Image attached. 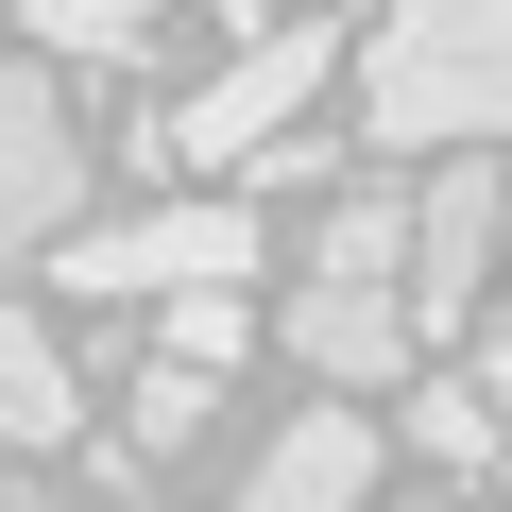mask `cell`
Listing matches in <instances>:
<instances>
[{"label": "cell", "mask_w": 512, "mask_h": 512, "mask_svg": "<svg viewBox=\"0 0 512 512\" xmlns=\"http://www.w3.org/2000/svg\"><path fill=\"white\" fill-rule=\"evenodd\" d=\"M359 137L376 154H478V137H512V0H376Z\"/></svg>", "instance_id": "obj_1"}, {"label": "cell", "mask_w": 512, "mask_h": 512, "mask_svg": "<svg viewBox=\"0 0 512 512\" xmlns=\"http://www.w3.org/2000/svg\"><path fill=\"white\" fill-rule=\"evenodd\" d=\"M325 69H342V18H308V0H291V18H274V35H239V69H222V86H188L137 154H154V171H256V154L325 103Z\"/></svg>", "instance_id": "obj_2"}, {"label": "cell", "mask_w": 512, "mask_h": 512, "mask_svg": "<svg viewBox=\"0 0 512 512\" xmlns=\"http://www.w3.org/2000/svg\"><path fill=\"white\" fill-rule=\"evenodd\" d=\"M256 274V205L188 188V205H137V222H69L52 239V291L86 308H154V291H239Z\"/></svg>", "instance_id": "obj_3"}, {"label": "cell", "mask_w": 512, "mask_h": 512, "mask_svg": "<svg viewBox=\"0 0 512 512\" xmlns=\"http://www.w3.org/2000/svg\"><path fill=\"white\" fill-rule=\"evenodd\" d=\"M69 222H86V120H69L52 52H0V274L52 256Z\"/></svg>", "instance_id": "obj_4"}, {"label": "cell", "mask_w": 512, "mask_h": 512, "mask_svg": "<svg viewBox=\"0 0 512 512\" xmlns=\"http://www.w3.org/2000/svg\"><path fill=\"white\" fill-rule=\"evenodd\" d=\"M495 256H512V171L495 154H427V188H410V325L427 342L495 291Z\"/></svg>", "instance_id": "obj_5"}, {"label": "cell", "mask_w": 512, "mask_h": 512, "mask_svg": "<svg viewBox=\"0 0 512 512\" xmlns=\"http://www.w3.org/2000/svg\"><path fill=\"white\" fill-rule=\"evenodd\" d=\"M274 342H291V376H325V393H410V376H427V325H410V291H376V274H291Z\"/></svg>", "instance_id": "obj_6"}, {"label": "cell", "mask_w": 512, "mask_h": 512, "mask_svg": "<svg viewBox=\"0 0 512 512\" xmlns=\"http://www.w3.org/2000/svg\"><path fill=\"white\" fill-rule=\"evenodd\" d=\"M359 495H376V427H359V410H291L222 512H359Z\"/></svg>", "instance_id": "obj_7"}, {"label": "cell", "mask_w": 512, "mask_h": 512, "mask_svg": "<svg viewBox=\"0 0 512 512\" xmlns=\"http://www.w3.org/2000/svg\"><path fill=\"white\" fill-rule=\"evenodd\" d=\"M69 359H52V325L35 308H0V461H35V444H69Z\"/></svg>", "instance_id": "obj_8"}, {"label": "cell", "mask_w": 512, "mask_h": 512, "mask_svg": "<svg viewBox=\"0 0 512 512\" xmlns=\"http://www.w3.org/2000/svg\"><path fill=\"white\" fill-rule=\"evenodd\" d=\"M18 35H35L52 69H137V52H154V0H18Z\"/></svg>", "instance_id": "obj_9"}, {"label": "cell", "mask_w": 512, "mask_h": 512, "mask_svg": "<svg viewBox=\"0 0 512 512\" xmlns=\"http://www.w3.org/2000/svg\"><path fill=\"white\" fill-rule=\"evenodd\" d=\"M308 274H376V291H410V188H342L325 239H308Z\"/></svg>", "instance_id": "obj_10"}, {"label": "cell", "mask_w": 512, "mask_h": 512, "mask_svg": "<svg viewBox=\"0 0 512 512\" xmlns=\"http://www.w3.org/2000/svg\"><path fill=\"white\" fill-rule=\"evenodd\" d=\"M205 393H222V376H188V359H137V427H120V461H103V478H137V461H188V444H205Z\"/></svg>", "instance_id": "obj_11"}, {"label": "cell", "mask_w": 512, "mask_h": 512, "mask_svg": "<svg viewBox=\"0 0 512 512\" xmlns=\"http://www.w3.org/2000/svg\"><path fill=\"white\" fill-rule=\"evenodd\" d=\"M239 342H256V308H239V291H154V359H188V376H222Z\"/></svg>", "instance_id": "obj_12"}, {"label": "cell", "mask_w": 512, "mask_h": 512, "mask_svg": "<svg viewBox=\"0 0 512 512\" xmlns=\"http://www.w3.org/2000/svg\"><path fill=\"white\" fill-rule=\"evenodd\" d=\"M410 444H427L444 478H478V461H495V393H444V376H410Z\"/></svg>", "instance_id": "obj_13"}, {"label": "cell", "mask_w": 512, "mask_h": 512, "mask_svg": "<svg viewBox=\"0 0 512 512\" xmlns=\"http://www.w3.org/2000/svg\"><path fill=\"white\" fill-rule=\"evenodd\" d=\"M478 393H495V427H512V342H495V359H478Z\"/></svg>", "instance_id": "obj_14"}, {"label": "cell", "mask_w": 512, "mask_h": 512, "mask_svg": "<svg viewBox=\"0 0 512 512\" xmlns=\"http://www.w3.org/2000/svg\"><path fill=\"white\" fill-rule=\"evenodd\" d=\"M205 18H239V35H274V0H205Z\"/></svg>", "instance_id": "obj_15"}]
</instances>
